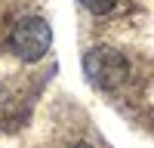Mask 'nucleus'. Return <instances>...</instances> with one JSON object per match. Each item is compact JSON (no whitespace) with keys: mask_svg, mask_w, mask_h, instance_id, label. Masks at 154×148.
I'll return each mask as SVG.
<instances>
[{"mask_svg":"<svg viewBox=\"0 0 154 148\" xmlns=\"http://www.w3.org/2000/svg\"><path fill=\"white\" fill-rule=\"evenodd\" d=\"M83 74L96 90H117L130 74V62L120 49L96 46L83 56Z\"/></svg>","mask_w":154,"mask_h":148,"instance_id":"f257e3e1","label":"nucleus"},{"mask_svg":"<svg viewBox=\"0 0 154 148\" xmlns=\"http://www.w3.org/2000/svg\"><path fill=\"white\" fill-rule=\"evenodd\" d=\"M49 46H53V31L49 25L37 16H25L12 25L9 31V49L16 53L22 62H40Z\"/></svg>","mask_w":154,"mask_h":148,"instance_id":"f03ea898","label":"nucleus"},{"mask_svg":"<svg viewBox=\"0 0 154 148\" xmlns=\"http://www.w3.org/2000/svg\"><path fill=\"white\" fill-rule=\"evenodd\" d=\"M80 3H83L89 12H96V16H105V12L114 9V3H117V0H80Z\"/></svg>","mask_w":154,"mask_h":148,"instance_id":"7ed1b4c3","label":"nucleus"},{"mask_svg":"<svg viewBox=\"0 0 154 148\" xmlns=\"http://www.w3.org/2000/svg\"><path fill=\"white\" fill-rule=\"evenodd\" d=\"M68 148H93V145H86V142H74V145H68Z\"/></svg>","mask_w":154,"mask_h":148,"instance_id":"20e7f679","label":"nucleus"}]
</instances>
